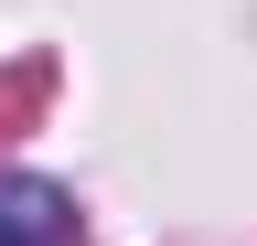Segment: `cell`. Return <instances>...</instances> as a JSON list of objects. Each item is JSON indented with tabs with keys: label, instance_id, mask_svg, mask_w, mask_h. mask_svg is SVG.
I'll return each mask as SVG.
<instances>
[{
	"label": "cell",
	"instance_id": "1",
	"mask_svg": "<svg viewBox=\"0 0 257 246\" xmlns=\"http://www.w3.org/2000/svg\"><path fill=\"white\" fill-rule=\"evenodd\" d=\"M64 193L54 182H0V246H64Z\"/></svg>",
	"mask_w": 257,
	"mask_h": 246
}]
</instances>
